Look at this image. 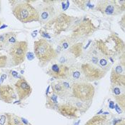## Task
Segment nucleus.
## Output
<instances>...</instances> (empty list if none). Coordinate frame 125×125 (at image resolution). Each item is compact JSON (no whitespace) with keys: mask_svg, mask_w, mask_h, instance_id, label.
Instances as JSON below:
<instances>
[{"mask_svg":"<svg viewBox=\"0 0 125 125\" xmlns=\"http://www.w3.org/2000/svg\"><path fill=\"white\" fill-rule=\"evenodd\" d=\"M95 29L96 27L89 19H84L80 21L72 29L69 39L71 40H77L82 37H87L92 34Z\"/></svg>","mask_w":125,"mask_h":125,"instance_id":"0eeeda50","label":"nucleus"},{"mask_svg":"<svg viewBox=\"0 0 125 125\" xmlns=\"http://www.w3.org/2000/svg\"><path fill=\"white\" fill-rule=\"evenodd\" d=\"M111 83L115 86H125V62H120L116 64L111 71Z\"/></svg>","mask_w":125,"mask_h":125,"instance_id":"1a4fd4ad","label":"nucleus"},{"mask_svg":"<svg viewBox=\"0 0 125 125\" xmlns=\"http://www.w3.org/2000/svg\"><path fill=\"white\" fill-rule=\"evenodd\" d=\"M12 13L16 19L24 24L39 21V11L27 1L16 4Z\"/></svg>","mask_w":125,"mask_h":125,"instance_id":"f03ea898","label":"nucleus"},{"mask_svg":"<svg viewBox=\"0 0 125 125\" xmlns=\"http://www.w3.org/2000/svg\"><path fill=\"white\" fill-rule=\"evenodd\" d=\"M114 125H125V120H120L119 122H117V123H115Z\"/></svg>","mask_w":125,"mask_h":125,"instance_id":"393cba45","label":"nucleus"},{"mask_svg":"<svg viewBox=\"0 0 125 125\" xmlns=\"http://www.w3.org/2000/svg\"><path fill=\"white\" fill-rule=\"evenodd\" d=\"M6 125H24L21 119L13 114H7L6 115Z\"/></svg>","mask_w":125,"mask_h":125,"instance_id":"6ab92c4d","label":"nucleus"},{"mask_svg":"<svg viewBox=\"0 0 125 125\" xmlns=\"http://www.w3.org/2000/svg\"><path fill=\"white\" fill-rule=\"evenodd\" d=\"M85 125H112V124L103 116H95L89 120Z\"/></svg>","mask_w":125,"mask_h":125,"instance_id":"f3484780","label":"nucleus"},{"mask_svg":"<svg viewBox=\"0 0 125 125\" xmlns=\"http://www.w3.org/2000/svg\"><path fill=\"white\" fill-rule=\"evenodd\" d=\"M1 19H0V26H1Z\"/></svg>","mask_w":125,"mask_h":125,"instance_id":"bb28decb","label":"nucleus"},{"mask_svg":"<svg viewBox=\"0 0 125 125\" xmlns=\"http://www.w3.org/2000/svg\"><path fill=\"white\" fill-rule=\"evenodd\" d=\"M14 88L17 95L20 100H24L29 97L31 93V87L27 81L21 77L14 84Z\"/></svg>","mask_w":125,"mask_h":125,"instance_id":"9b49d317","label":"nucleus"},{"mask_svg":"<svg viewBox=\"0 0 125 125\" xmlns=\"http://www.w3.org/2000/svg\"><path fill=\"white\" fill-rule=\"evenodd\" d=\"M9 47L7 43V33H4L2 34H0V49H6Z\"/></svg>","mask_w":125,"mask_h":125,"instance_id":"aec40b11","label":"nucleus"},{"mask_svg":"<svg viewBox=\"0 0 125 125\" xmlns=\"http://www.w3.org/2000/svg\"><path fill=\"white\" fill-rule=\"evenodd\" d=\"M113 87V93L115 94L116 96H119L122 95V88H124L125 87L123 86H115V85H112Z\"/></svg>","mask_w":125,"mask_h":125,"instance_id":"5701e85b","label":"nucleus"},{"mask_svg":"<svg viewBox=\"0 0 125 125\" xmlns=\"http://www.w3.org/2000/svg\"><path fill=\"white\" fill-rule=\"evenodd\" d=\"M72 21V17L68 16L65 14H59L56 16L54 20L49 24L47 27H50L52 25H54V29L58 32L64 31L71 24Z\"/></svg>","mask_w":125,"mask_h":125,"instance_id":"f8f14e48","label":"nucleus"},{"mask_svg":"<svg viewBox=\"0 0 125 125\" xmlns=\"http://www.w3.org/2000/svg\"><path fill=\"white\" fill-rule=\"evenodd\" d=\"M1 49H0V51ZM8 64V57L4 54H1L0 52V68L5 67Z\"/></svg>","mask_w":125,"mask_h":125,"instance_id":"412c9836","label":"nucleus"},{"mask_svg":"<svg viewBox=\"0 0 125 125\" xmlns=\"http://www.w3.org/2000/svg\"><path fill=\"white\" fill-rule=\"evenodd\" d=\"M53 92L57 96H62L67 93V89L69 88V84L67 82H57L52 84Z\"/></svg>","mask_w":125,"mask_h":125,"instance_id":"dca6fc26","label":"nucleus"},{"mask_svg":"<svg viewBox=\"0 0 125 125\" xmlns=\"http://www.w3.org/2000/svg\"><path fill=\"white\" fill-rule=\"evenodd\" d=\"M57 110L59 114L67 117H77V106H73L70 104H62L57 106Z\"/></svg>","mask_w":125,"mask_h":125,"instance_id":"2eb2a0df","label":"nucleus"},{"mask_svg":"<svg viewBox=\"0 0 125 125\" xmlns=\"http://www.w3.org/2000/svg\"><path fill=\"white\" fill-rule=\"evenodd\" d=\"M14 88L9 84H0V100L5 103H11L17 99Z\"/></svg>","mask_w":125,"mask_h":125,"instance_id":"4468645a","label":"nucleus"},{"mask_svg":"<svg viewBox=\"0 0 125 125\" xmlns=\"http://www.w3.org/2000/svg\"><path fill=\"white\" fill-rule=\"evenodd\" d=\"M34 52L42 67L47 65L58 56L56 50L44 39H39L34 42Z\"/></svg>","mask_w":125,"mask_h":125,"instance_id":"f257e3e1","label":"nucleus"},{"mask_svg":"<svg viewBox=\"0 0 125 125\" xmlns=\"http://www.w3.org/2000/svg\"><path fill=\"white\" fill-rule=\"evenodd\" d=\"M28 43L26 41H18L11 45L8 50V63L12 67L22 64L26 58Z\"/></svg>","mask_w":125,"mask_h":125,"instance_id":"20e7f679","label":"nucleus"},{"mask_svg":"<svg viewBox=\"0 0 125 125\" xmlns=\"http://www.w3.org/2000/svg\"></svg>","mask_w":125,"mask_h":125,"instance_id":"cd10ccee","label":"nucleus"},{"mask_svg":"<svg viewBox=\"0 0 125 125\" xmlns=\"http://www.w3.org/2000/svg\"><path fill=\"white\" fill-rule=\"evenodd\" d=\"M116 100L119 105L122 106V109H125V94H122L119 96H116Z\"/></svg>","mask_w":125,"mask_h":125,"instance_id":"4be33fe9","label":"nucleus"},{"mask_svg":"<svg viewBox=\"0 0 125 125\" xmlns=\"http://www.w3.org/2000/svg\"><path fill=\"white\" fill-rule=\"evenodd\" d=\"M124 1L103 0L98 1L96 10L106 16L117 15L125 10V4L120 5Z\"/></svg>","mask_w":125,"mask_h":125,"instance_id":"423d86ee","label":"nucleus"},{"mask_svg":"<svg viewBox=\"0 0 125 125\" xmlns=\"http://www.w3.org/2000/svg\"><path fill=\"white\" fill-rule=\"evenodd\" d=\"M7 117L5 115H1L0 117V125H4L6 123Z\"/></svg>","mask_w":125,"mask_h":125,"instance_id":"b1692460","label":"nucleus"},{"mask_svg":"<svg viewBox=\"0 0 125 125\" xmlns=\"http://www.w3.org/2000/svg\"><path fill=\"white\" fill-rule=\"evenodd\" d=\"M39 22L47 27L49 24L56 17L55 10L52 5H45L39 11Z\"/></svg>","mask_w":125,"mask_h":125,"instance_id":"ddd939ff","label":"nucleus"},{"mask_svg":"<svg viewBox=\"0 0 125 125\" xmlns=\"http://www.w3.org/2000/svg\"><path fill=\"white\" fill-rule=\"evenodd\" d=\"M113 104V103H112V102H111V104ZM110 106H111V107H112V105H110Z\"/></svg>","mask_w":125,"mask_h":125,"instance_id":"a878e982","label":"nucleus"},{"mask_svg":"<svg viewBox=\"0 0 125 125\" xmlns=\"http://www.w3.org/2000/svg\"><path fill=\"white\" fill-rule=\"evenodd\" d=\"M82 47H83L82 42H78L76 44H74L69 47V53H70L74 57H79L82 54L83 52Z\"/></svg>","mask_w":125,"mask_h":125,"instance_id":"a211bd4d","label":"nucleus"},{"mask_svg":"<svg viewBox=\"0 0 125 125\" xmlns=\"http://www.w3.org/2000/svg\"><path fill=\"white\" fill-rule=\"evenodd\" d=\"M106 47L108 55L112 58L115 54L119 53L121 51H124L125 44L124 42L115 34L109 36L105 42H104Z\"/></svg>","mask_w":125,"mask_h":125,"instance_id":"6e6552de","label":"nucleus"},{"mask_svg":"<svg viewBox=\"0 0 125 125\" xmlns=\"http://www.w3.org/2000/svg\"><path fill=\"white\" fill-rule=\"evenodd\" d=\"M47 73L56 79L64 80L70 77V68L63 64H54L50 67Z\"/></svg>","mask_w":125,"mask_h":125,"instance_id":"9d476101","label":"nucleus"},{"mask_svg":"<svg viewBox=\"0 0 125 125\" xmlns=\"http://www.w3.org/2000/svg\"><path fill=\"white\" fill-rule=\"evenodd\" d=\"M82 75L84 76V82H90L101 79L105 76L106 70L91 63H84L79 67Z\"/></svg>","mask_w":125,"mask_h":125,"instance_id":"39448f33","label":"nucleus"},{"mask_svg":"<svg viewBox=\"0 0 125 125\" xmlns=\"http://www.w3.org/2000/svg\"><path fill=\"white\" fill-rule=\"evenodd\" d=\"M95 89L94 86L87 82H76L72 86V94L74 99L84 103L92 100Z\"/></svg>","mask_w":125,"mask_h":125,"instance_id":"7ed1b4c3","label":"nucleus"}]
</instances>
